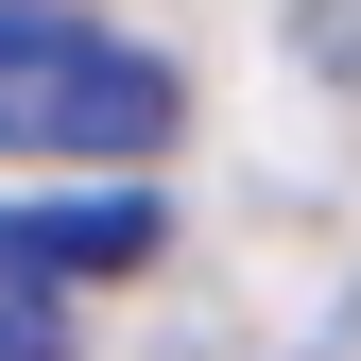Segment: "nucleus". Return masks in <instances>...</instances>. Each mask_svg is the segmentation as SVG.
<instances>
[{"label":"nucleus","mask_w":361,"mask_h":361,"mask_svg":"<svg viewBox=\"0 0 361 361\" xmlns=\"http://www.w3.org/2000/svg\"><path fill=\"white\" fill-rule=\"evenodd\" d=\"M172 138V69L138 52V35L69 18V0H0V155H155Z\"/></svg>","instance_id":"1"},{"label":"nucleus","mask_w":361,"mask_h":361,"mask_svg":"<svg viewBox=\"0 0 361 361\" xmlns=\"http://www.w3.org/2000/svg\"><path fill=\"white\" fill-rule=\"evenodd\" d=\"M155 258V207L104 190V207H0V327H69L86 276H138Z\"/></svg>","instance_id":"2"},{"label":"nucleus","mask_w":361,"mask_h":361,"mask_svg":"<svg viewBox=\"0 0 361 361\" xmlns=\"http://www.w3.org/2000/svg\"><path fill=\"white\" fill-rule=\"evenodd\" d=\"M0 361H69V327H0Z\"/></svg>","instance_id":"3"}]
</instances>
